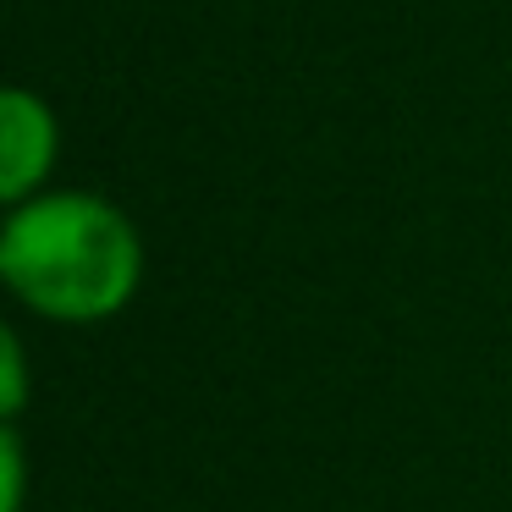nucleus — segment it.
Masks as SVG:
<instances>
[{
    "label": "nucleus",
    "mask_w": 512,
    "mask_h": 512,
    "mask_svg": "<svg viewBox=\"0 0 512 512\" xmlns=\"http://www.w3.org/2000/svg\"><path fill=\"white\" fill-rule=\"evenodd\" d=\"M56 166V116L28 89L0 94V199L28 204V188Z\"/></svg>",
    "instance_id": "f03ea898"
},
{
    "label": "nucleus",
    "mask_w": 512,
    "mask_h": 512,
    "mask_svg": "<svg viewBox=\"0 0 512 512\" xmlns=\"http://www.w3.org/2000/svg\"><path fill=\"white\" fill-rule=\"evenodd\" d=\"M23 507V457H17V435H6V512Z\"/></svg>",
    "instance_id": "20e7f679"
},
{
    "label": "nucleus",
    "mask_w": 512,
    "mask_h": 512,
    "mask_svg": "<svg viewBox=\"0 0 512 512\" xmlns=\"http://www.w3.org/2000/svg\"><path fill=\"white\" fill-rule=\"evenodd\" d=\"M0 347H6V391H0V402H6V413L23 408V353H17V336L0 331Z\"/></svg>",
    "instance_id": "7ed1b4c3"
},
{
    "label": "nucleus",
    "mask_w": 512,
    "mask_h": 512,
    "mask_svg": "<svg viewBox=\"0 0 512 512\" xmlns=\"http://www.w3.org/2000/svg\"><path fill=\"white\" fill-rule=\"evenodd\" d=\"M144 248L116 204L94 193H50L12 210L0 232V276L50 320H105L138 287Z\"/></svg>",
    "instance_id": "f257e3e1"
}]
</instances>
